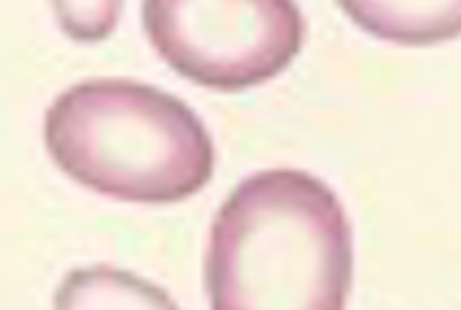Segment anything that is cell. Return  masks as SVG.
<instances>
[{"label":"cell","mask_w":461,"mask_h":310,"mask_svg":"<svg viewBox=\"0 0 461 310\" xmlns=\"http://www.w3.org/2000/svg\"><path fill=\"white\" fill-rule=\"evenodd\" d=\"M354 232L338 195L303 170H262L219 208L205 287L213 310H340Z\"/></svg>","instance_id":"6da1fadb"},{"label":"cell","mask_w":461,"mask_h":310,"mask_svg":"<svg viewBox=\"0 0 461 310\" xmlns=\"http://www.w3.org/2000/svg\"><path fill=\"white\" fill-rule=\"evenodd\" d=\"M43 138L57 168L95 195L170 205L213 176V141L178 97L127 78H89L46 111Z\"/></svg>","instance_id":"7a4b0ae2"},{"label":"cell","mask_w":461,"mask_h":310,"mask_svg":"<svg viewBox=\"0 0 461 310\" xmlns=\"http://www.w3.org/2000/svg\"><path fill=\"white\" fill-rule=\"evenodd\" d=\"M143 30L178 76L216 92L267 84L305 41L294 0H143Z\"/></svg>","instance_id":"3957f363"},{"label":"cell","mask_w":461,"mask_h":310,"mask_svg":"<svg viewBox=\"0 0 461 310\" xmlns=\"http://www.w3.org/2000/svg\"><path fill=\"white\" fill-rule=\"evenodd\" d=\"M373 38L397 46H438L461 35V0H338Z\"/></svg>","instance_id":"277c9868"},{"label":"cell","mask_w":461,"mask_h":310,"mask_svg":"<svg viewBox=\"0 0 461 310\" xmlns=\"http://www.w3.org/2000/svg\"><path fill=\"white\" fill-rule=\"evenodd\" d=\"M57 308H173L157 287L119 270L73 273L57 292Z\"/></svg>","instance_id":"5b68a950"},{"label":"cell","mask_w":461,"mask_h":310,"mask_svg":"<svg viewBox=\"0 0 461 310\" xmlns=\"http://www.w3.org/2000/svg\"><path fill=\"white\" fill-rule=\"evenodd\" d=\"M59 30L78 43L105 41L119 22L122 0H49Z\"/></svg>","instance_id":"8992f818"}]
</instances>
